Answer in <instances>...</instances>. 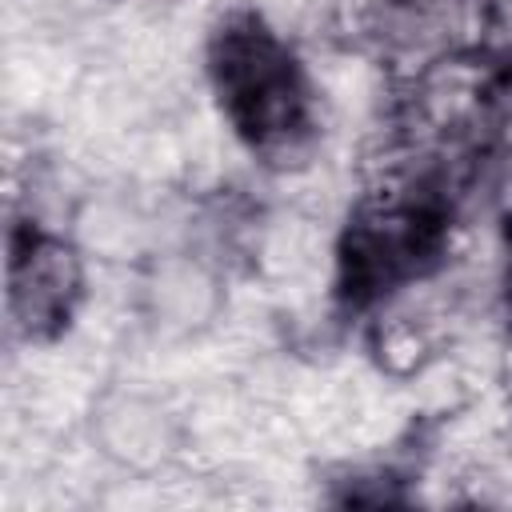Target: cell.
Masks as SVG:
<instances>
[{"mask_svg":"<svg viewBox=\"0 0 512 512\" xmlns=\"http://www.w3.org/2000/svg\"><path fill=\"white\" fill-rule=\"evenodd\" d=\"M452 208L432 180H412L368 200L340 240V296L352 308L376 304L424 280L448 244Z\"/></svg>","mask_w":512,"mask_h":512,"instance_id":"cell-2","label":"cell"},{"mask_svg":"<svg viewBox=\"0 0 512 512\" xmlns=\"http://www.w3.org/2000/svg\"><path fill=\"white\" fill-rule=\"evenodd\" d=\"M208 76L232 132L268 164H288L316 136V92L296 52L256 16H228L208 44Z\"/></svg>","mask_w":512,"mask_h":512,"instance_id":"cell-1","label":"cell"},{"mask_svg":"<svg viewBox=\"0 0 512 512\" xmlns=\"http://www.w3.org/2000/svg\"><path fill=\"white\" fill-rule=\"evenodd\" d=\"M84 300V256L72 240L28 224L12 236L8 320L24 340H56Z\"/></svg>","mask_w":512,"mask_h":512,"instance_id":"cell-3","label":"cell"},{"mask_svg":"<svg viewBox=\"0 0 512 512\" xmlns=\"http://www.w3.org/2000/svg\"><path fill=\"white\" fill-rule=\"evenodd\" d=\"M504 292H508V308H512V220H508V276H504Z\"/></svg>","mask_w":512,"mask_h":512,"instance_id":"cell-5","label":"cell"},{"mask_svg":"<svg viewBox=\"0 0 512 512\" xmlns=\"http://www.w3.org/2000/svg\"><path fill=\"white\" fill-rule=\"evenodd\" d=\"M100 444L120 464L144 468L168 452V432L156 408L140 400H116L100 412Z\"/></svg>","mask_w":512,"mask_h":512,"instance_id":"cell-4","label":"cell"}]
</instances>
